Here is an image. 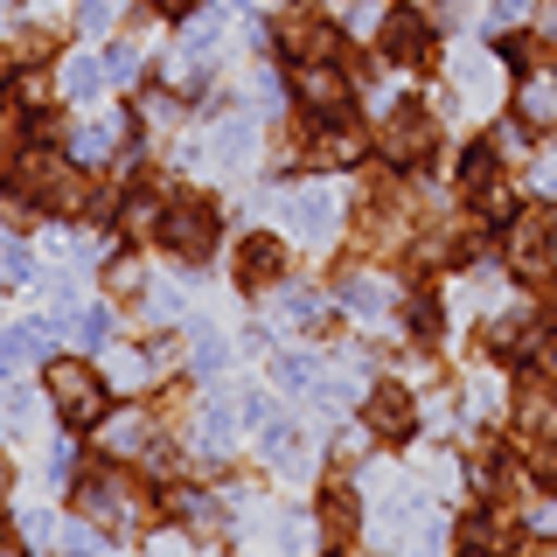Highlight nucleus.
I'll return each instance as SVG.
<instances>
[{"label":"nucleus","instance_id":"1","mask_svg":"<svg viewBox=\"0 0 557 557\" xmlns=\"http://www.w3.org/2000/svg\"><path fill=\"white\" fill-rule=\"evenodd\" d=\"M42 383H49V405H57V418L70 432H91V425H104V411H112L104 376L91 370V362H77V356H49Z\"/></svg>","mask_w":557,"mask_h":557},{"label":"nucleus","instance_id":"2","mask_svg":"<svg viewBox=\"0 0 557 557\" xmlns=\"http://www.w3.org/2000/svg\"><path fill=\"white\" fill-rule=\"evenodd\" d=\"M77 516L91 530H133V522H147V495L119 467H91V474H77Z\"/></svg>","mask_w":557,"mask_h":557},{"label":"nucleus","instance_id":"3","mask_svg":"<svg viewBox=\"0 0 557 557\" xmlns=\"http://www.w3.org/2000/svg\"><path fill=\"white\" fill-rule=\"evenodd\" d=\"M502 258H509L516 278H550V258H557V223L544 209H516L502 223Z\"/></svg>","mask_w":557,"mask_h":557},{"label":"nucleus","instance_id":"4","mask_svg":"<svg viewBox=\"0 0 557 557\" xmlns=\"http://www.w3.org/2000/svg\"><path fill=\"white\" fill-rule=\"evenodd\" d=\"M293 98H300L307 119L321 126V119H348V98H356V84H348L342 63H300V70H293Z\"/></svg>","mask_w":557,"mask_h":557},{"label":"nucleus","instance_id":"5","mask_svg":"<svg viewBox=\"0 0 557 557\" xmlns=\"http://www.w3.org/2000/svg\"><path fill=\"white\" fill-rule=\"evenodd\" d=\"M432 139H440V126H432L425 104H397V112H383V126H376V147H383V161H391V168L425 161Z\"/></svg>","mask_w":557,"mask_h":557},{"label":"nucleus","instance_id":"6","mask_svg":"<svg viewBox=\"0 0 557 557\" xmlns=\"http://www.w3.org/2000/svg\"><path fill=\"white\" fill-rule=\"evenodd\" d=\"M161 244L182 258H209V244H216V202L202 196H174L168 216H161Z\"/></svg>","mask_w":557,"mask_h":557},{"label":"nucleus","instance_id":"7","mask_svg":"<svg viewBox=\"0 0 557 557\" xmlns=\"http://www.w3.org/2000/svg\"><path fill=\"white\" fill-rule=\"evenodd\" d=\"M362 425H370L376 432V440H411V432H418V405H411V391H405V383H376V391L370 397H362Z\"/></svg>","mask_w":557,"mask_h":557},{"label":"nucleus","instance_id":"8","mask_svg":"<svg viewBox=\"0 0 557 557\" xmlns=\"http://www.w3.org/2000/svg\"><path fill=\"white\" fill-rule=\"evenodd\" d=\"M286 223H293L307 244H327V237H335V223H342V196H335L327 182L293 188V196H286Z\"/></svg>","mask_w":557,"mask_h":557},{"label":"nucleus","instance_id":"9","mask_svg":"<svg viewBox=\"0 0 557 557\" xmlns=\"http://www.w3.org/2000/svg\"><path fill=\"white\" fill-rule=\"evenodd\" d=\"M383 57L391 63H425L432 57V14L425 8H391L383 14Z\"/></svg>","mask_w":557,"mask_h":557},{"label":"nucleus","instance_id":"10","mask_svg":"<svg viewBox=\"0 0 557 557\" xmlns=\"http://www.w3.org/2000/svg\"><path fill=\"white\" fill-rule=\"evenodd\" d=\"M362 153H370V133L362 126H348V119H321L307 139V161L313 168H356Z\"/></svg>","mask_w":557,"mask_h":557},{"label":"nucleus","instance_id":"11","mask_svg":"<svg viewBox=\"0 0 557 557\" xmlns=\"http://www.w3.org/2000/svg\"><path fill=\"white\" fill-rule=\"evenodd\" d=\"M516 530H522V522L509 509H474V516L460 522V550L467 557H509L516 550Z\"/></svg>","mask_w":557,"mask_h":557},{"label":"nucleus","instance_id":"12","mask_svg":"<svg viewBox=\"0 0 557 557\" xmlns=\"http://www.w3.org/2000/svg\"><path fill=\"white\" fill-rule=\"evenodd\" d=\"M487 356H502V362L544 356V321H530V313H495V321H487Z\"/></svg>","mask_w":557,"mask_h":557},{"label":"nucleus","instance_id":"13","mask_svg":"<svg viewBox=\"0 0 557 557\" xmlns=\"http://www.w3.org/2000/svg\"><path fill=\"white\" fill-rule=\"evenodd\" d=\"M278 278H286V244L278 237H244L237 244V286H251V293H265V286H278Z\"/></svg>","mask_w":557,"mask_h":557},{"label":"nucleus","instance_id":"14","mask_svg":"<svg viewBox=\"0 0 557 557\" xmlns=\"http://www.w3.org/2000/svg\"><path fill=\"white\" fill-rule=\"evenodd\" d=\"M104 453L112 460H147V446H153V418L139 411V405H126V411H104Z\"/></svg>","mask_w":557,"mask_h":557},{"label":"nucleus","instance_id":"15","mask_svg":"<svg viewBox=\"0 0 557 557\" xmlns=\"http://www.w3.org/2000/svg\"><path fill=\"white\" fill-rule=\"evenodd\" d=\"M516 119L522 126H536V133H550L557 126V70H522V84H516Z\"/></svg>","mask_w":557,"mask_h":557},{"label":"nucleus","instance_id":"16","mask_svg":"<svg viewBox=\"0 0 557 557\" xmlns=\"http://www.w3.org/2000/svg\"><path fill=\"white\" fill-rule=\"evenodd\" d=\"M278 42L293 49V63H335L342 57V35L327 22H313V14H293V22L278 28Z\"/></svg>","mask_w":557,"mask_h":557},{"label":"nucleus","instance_id":"17","mask_svg":"<svg viewBox=\"0 0 557 557\" xmlns=\"http://www.w3.org/2000/svg\"><path fill=\"white\" fill-rule=\"evenodd\" d=\"M119 147H126V119H119V112L70 126V153H77V161H104V153H119Z\"/></svg>","mask_w":557,"mask_h":557},{"label":"nucleus","instance_id":"18","mask_svg":"<svg viewBox=\"0 0 557 557\" xmlns=\"http://www.w3.org/2000/svg\"><path fill=\"white\" fill-rule=\"evenodd\" d=\"M356 522H362V509H356V487H327L321 495V536L327 544H348V536H356Z\"/></svg>","mask_w":557,"mask_h":557},{"label":"nucleus","instance_id":"19","mask_svg":"<svg viewBox=\"0 0 557 557\" xmlns=\"http://www.w3.org/2000/svg\"><path fill=\"white\" fill-rule=\"evenodd\" d=\"M460 188L467 196H487V188H502V153H495V139H481V147H467L460 153Z\"/></svg>","mask_w":557,"mask_h":557},{"label":"nucleus","instance_id":"20","mask_svg":"<svg viewBox=\"0 0 557 557\" xmlns=\"http://www.w3.org/2000/svg\"><path fill=\"white\" fill-rule=\"evenodd\" d=\"M168 509L188 522V530H223V522H231V509H223L216 495H202V487H174L168 495Z\"/></svg>","mask_w":557,"mask_h":557},{"label":"nucleus","instance_id":"21","mask_svg":"<svg viewBox=\"0 0 557 557\" xmlns=\"http://www.w3.org/2000/svg\"><path fill=\"white\" fill-rule=\"evenodd\" d=\"M49 348V321H28V327H8V335H0V383H8L14 370H22L28 356H42Z\"/></svg>","mask_w":557,"mask_h":557},{"label":"nucleus","instance_id":"22","mask_svg":"<svg viewBox=\"0 0 557 557\" xmlns=\"http://www.w3.org/2000/svg\"><path fill=\"white\" fill-rule=\"evenodd\" d=\"M342 307H348V313H391L397 293L383 286L376 272H348V278H342Z\"/></svg>","mask_w":557,"mask_h":557},{"label":"nucleus","instance_id":"23","mask_svg":"<svg viewBox=\"0 0 557 557\" xmlns=\"http://www.w3.org/2000/svg\"><path fill=\"white\" fill-rule=\"evenodd\" d=\"M453 91H467V98H495V91H502V70H495V63H481V57H467V63H453Z\"/></svg>","mask_w":557,"mask_h":557},{"label":"nucleus","instance_id":"24","mask_svg":"<svg viewBox=\"0 0 557 557\" xmlns=\"http://www.w3.org/2000/svg\"><path fill=\"white\" fill-rule=\"evenodd\" d=\"M278 313H286L293 327H321L327 300H321V293H313V286H286V293H278Z\"/></svg>","mask_w":557,"mask_h":557},{"label":"nucleus","instance_id":"25","mask_svg":"<svg viewBox=\"0 0 557 557\" xmlns=\"http://www.w3.org/2000/svg\"><path fill=\"white\" fill-rule=\"evenodd\" d=\"M119 216H126V237H161L168 202H161V196H133L126 209H119Z\"/></svg>","mask_w":557,"mask_h":557},{"label":"nucleus","instance_id":"26","mask_svg":"<svg viewBox=\"0 0 557 557\" xmlns=\"http://www.w3.org/2000/svg\"><path fill=\"white\" fill-rule=\"evenodd\" d=\"M237 418L244 411H231L223 397H216V405H202V440H209V453H223V446L237 440Z\"/></svg>","mask_w":557,"mask_h":557},{"label":"nucleus","instance_id":"27","mask_svg":"<svg viewBox=\"0 0 557 557\" xmlns=\"http://www.w3.org/2000/svg\"><path fill=\"white\" fill-rule=\"evenodd\" d=\"M98 84H104V57H70L63 63V91L70 98H91Z\"/></svg>","mask_w":557,"mask_h":557},{"label":"nucleus","instance_id":"28","mask_svg":"<svg viewBox=\"0 0 557 557\" xmlns=\"http://www.w3.org/2000/svg\"><path fill=\"white\" fill-rule=\"evenodd\" d=\"M516 522H522L530 536H544V544H557V495H530Z\"/></svg>","mask_w":557,"mask_h":557},{"label":"nucleus","instance_id":"29","mask_svg":"<svg viewBox=\"0 0 557 557\" xmlns=\"http://www.w3.org/2000/svg\"><path fill=\"white\" fill-rule=\"evenodd\" d=\"M272 383H278V391H307V383H321V362H313V356H278Z\"/></svg>","mask_w":557,"mask_h":557},{"label":"nucleus","instance_id":"30","mask_svg":"<svg viewBox=\"0 0 557 557\" xmlns=\"http://www.w3.org/2000/svg\"><path fill=\"white\" fill-rule=\"evenodd\" d=\"M251 147H258V133L244 126V119H231V126H216V161H251Z\"/></svg>","mask_w":557,"mask_h":557},{"label":"nucleus","instance_id":"31","mask_svg":"<svg viewBox=\"0 0 557 557\" xmlns=\"http://www.w3.org/2000/svg\"><path fill=\"white\" fill-rule=\"evenodd\" d=\"M405 321H411L418 342H440V300H432V293H411V300H405Z\"/></svg>","mask_w":557,"mask_h":557},{"label":"nucleus","instance_id":"32","mask_svg":"<svg viewBox=\"0 0 557 557\" xmlns=\"http://www.w3.org/2000/svg\"><path fill=\"white\" fill-rule=\"evenodd\" d=\"M0 278H8V286H28V278H35V251H28L22 237L0 244Z\"/></svg>","mask_w":557,"mask_h":557},{"label":"nucleus","instance_id":"33","mask_svg":"<svg viewBox=\"0 0 557 557\" xmlns=\"http://www.w3.org/2000/svg\"><path fill=\"white\" fill-rule=\"evenodd\" d=\"M104 286H112L119 300H139V293H147V265H139V258H119V265L104 272Z\"/></svg>","mask_w":557,"mask_h":557},{"label":"nucleus","instance_id":"34","mask_svg":"<svg viewBox=\"0 0 557 557\" xmlns=\"http://www.w3.org/2000/svg\"><path fill=\"white\" fill-rule=\"evenodd\" d=\"M502 63L509 70H544V42H536V35H509V42H502Z\"/></svg>","mask_w":557,"mask_h":557},{"label":"nucleus","instance_id":"35","mask_svg":"<svg viewBox=\"0 0 557 557\" xmlns=\"http://www.w3.org/2000/svg\"><path fill=\"white\" fill-rule=\"evenodd\" d=\"M133 77H139V49L112 42V49H104V84H133Z\"/></svg>","mask_w":557,"mask_h":557},{"label":"nucleus","instance_id":"36","mask_svg":"<svg viewBox=\"0 0 557 557\" xmlns=\"http://www.w3.org/2000/svg\"><path fill=\"white\" fill-rule=\"evenodd\" d=\"M77 335L91 342V348H112V307H84L77 313Z\"/></svg>","mask_w":557,"mask_h":557},{"label":"nucleus","instance_id":"37","mask_svg":"<svg viewBox=\"0 0 557 557\" xmlns=\"http://www.w3.org/2000/svg\"><path fill=\"white\" fill-rule=\"evenodd\" d=\"M139 112H147L153 126H174V119H182V98H174V91H147V98H139Z\"/></svg>","mask_w":557,"mask_h":557},{"label":"nucleus","instance_id":"38","mask_svg":"<svg viewBox=\"0 0 557 557\" xmlns=\"http://www.w3.org/2000/svg\"><path fill=\"white\" fill-rule=\"evenodd\" d=\"M0 418H8V425L22 432L28 418H35V405H28V391H8V397H0Z\"/></svg>","mask_w":557,"mask_h":557},{"label":"nucleus","instance_id":"39","mask_svg":"<svg viewBox=\"0 0 557 557\" xmlns=\"http://www.w3.org/2000/svg\"><path fill=\"white\" fill-rule=\"evenodd\" d=\"M112 22H119L112 0H91V8H84V28H112Z\"/></svg>","mask_w":557,"mask_h":557},{"label":"nucleus","instance_id":"40","mask_svg":"<svg viewBox=\"0 0 557 557\" xmlns=\"http://www.w3.org/2000/svg\"><path fill=\"white\" fill-rule=\"evenodd\" d=\"M522 147H530V133H522V126H502L495 133V153H522Z\"/></svg>","mask_w":557,"mask_h":557},{"label":"nucleus","instance_id":"41","mask_svg":"<svg viewBox=\"0 0 557 557\" xmlns=\"http://www.w3.org/2000/svg\"><path fill=\"white\" fill-rule=\"evenodd\" d=\"M196 362H202V370H223V342L202 335V342H196Z\"/></svg>","mask_w":557,"mask_h":557},{"label":"nucleus","instance_id":"42","mask_svg":"<svg viewBox=\"0 0 557 557\" xmlns=\"http://www.w3.org/2000/svg\"><path fill=\"white\" fill-rule=\"evenodd\" d=\"M432 14H440V22H460V14H467V0H440Z\"/></svg>","mask_w":557,"mask_h":557},{"label":"nucleus","instance_id":"43","mask_svg":"<svg viewBox=\"0 0 557 557\" xmlns=\"http://www.w3.org/2000/svg\"><path fill=\"white\" fill-rule=\"evenodd\" d=\"M153 8H161V14H188V8H196V0H153Z\"/></svg>","mask_w":557,"mask_h":557},{"label":"nucleus","instance_id":"44","mask_svg":"<svg viewBox=\"0 0 557 557\" xmlns=\"http://www.w3.org/2000/svg\"><path fill=\"white\" fill-rule=\"evenodd\" d=\"M14 77V57H8V49H0V84H8Z\"/></svg>","mask_w":557,"mask_h":557},{"label":"nucleus","instance_id":"45","mask_svg":"<svg viewBox=\"0 0 557 557\" xmlns=\"http://www.w3.org/2000/svg\"><path fill=\"white\" fill-rule=\"evenodd\" d=\"M550 42H557V0H550Z\"/></svg>","mask_w":557,"mask_h":557},{"label":"nucleus","instance_id":"46","mask_svg":"<svg viewBox=\"0 0 557 557\" xmlns=\"http://www.w3.org/2000/svg\"><path fill=\"white\" fill-rule=\"evenodd\" d=\"M536 557H557V544H536Z\"/></svg>","mask_w":557,"mask_h":557},{"label":"nucleus","instance_id":"47","mask_svg":"<svg viewBox=\"0 0 557 557\" xmlns=\"http://www.w3.org/2000/svg\"><path fill=\"white\" fill-rule=\"evenodd\" d=\"M0 495H8V460H0Z\"/></svg>","mask_w":557,"mask_h":557},{"label":"nucleus","instance_id":"48","mask_svg":"<svg viewBox=\"0 0 557 557\" xmlns=\"http://www.w3.org/2000/svg\"><path fill=\"white\" fill-rule=\"evenodd\" d=\"M0 557H22V550H14V544H0Z\"/></svg>","mask_w":557,"mask_h":557}]
</instances>
